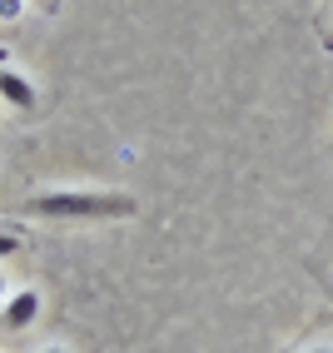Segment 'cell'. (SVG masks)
<instances>
[{
	"mask_svg": "<svg viewBox=\"0 0 333 353\" xmlns=\"http://www.w3.org/2000/svg\"><path fill=\"white\" fill-rule=\"evenodd\" d=\"M26 214H35V219H130L134 199L114 194V190H50V194H35L26 204Z\"/></svg>",
	"mask_w": 333,
	"mask_h": 353,
	"instance_id": "1",
	"label": "cell"
},
{
	"mask_svg": "<svg viewBox=\"0 0 333 353\" xmlns=\"http://www.w3.org/2000/svg\"><path fill=\"white\" fill-rule=\"evenodd\" d=\"M35 314H40V294H35V289H20V294H10L6 303H0V319H6V328H30Z\"/></svg>",
	"mask_w": 333,
	"mask_h": 353,
	"instance_id": "2",
	"label": "cell"
},
{
	"mask_svg": "<svg viewBox=\"0 0 333 353\" xmlns=\"http://www.w3.org/2000/svg\"><path fill=\"white\" fill-rule=\"evenodd\" d=\"M0 100L10 110H35V85L26 75H15V70H0Z\"/></svg>",
	"mask_w": 333,
	"mask_h": 353,
	"instance_id": "3",
	"label": "cell"
},
{
	"mask_svg": "<svg viewBox=\"0 0 333 353\" xmlns=\"http://www.w3.org/2000/svg\"><path fill=\"white\" fill-rule=\"evenodd\" d=\"M10 254H20V234L0 229V259H10Z\"/></svg>",
	"mask_w": 333,
	"mask_h": 353,
	"instance_id": "4",
	"label": "cell"
},
{
	"mask_svg": "<svg viewBox=\"0 0 333 353\" xmlns=\"http://www.w3.org/2000/svg\"><path fill=\"white\" fill-rule=\"evenodd\" d=\"M0 15H6V20H10V15H20V0H0Z\"/></svg>",
	"mask_w": 333,
	"mask_h": 353,
	"instance_id": "5",
	"label": "cell"
},
{
	"mask_svg": "<svg viewBox=\"0 0 333 353\" xmlns=\"http://www.w3.org/2000/svg\"><path fill=\"white\" fill-rule=\"evenodd\" d=\"M6 299H10V294H6V274H0V303H6Z\"/></svg>",
	"mask_w": 333,
	"mask_h": 353,
	"instance_id": "6",
	"label": "cell"
},
{
	"mask_svg": "<svg viewBox=\"0 0 333 353\" xmlns=\"http://www.w3.org/2000/svg\"><path fill=\"white\" fill-rule=\"evenodd\" d=\"M303 353H333V348H303Z\"/></svg>",
	"mask_w": 333,
	"mask_h": 353,
	"instance_id": "7",
	"label": "cell"
},
{
	"mask_svg": "<svg viewBox=\"0 0 333 353\" xmlns=\"http://www.w3.org/2000/svg\"><path fill=\"white\" fill-rule=\"evenodd\" d=\"M40 353H65V348H40Z\"/></svg>",
	"mask_w": 333,
	"mask_h": 353,
	"instance_id": "8",
	"label": "cell"
}]
</instances>
